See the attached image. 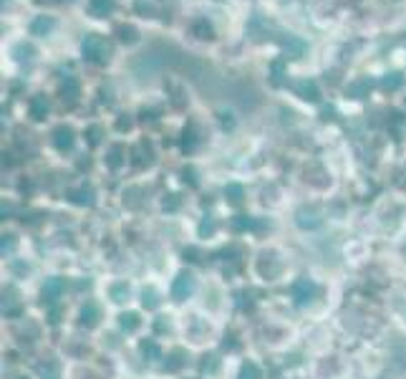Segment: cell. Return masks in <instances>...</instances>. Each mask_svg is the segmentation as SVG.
<instances>
[{
    "label": "cell",
    "instance_id": "83f0119b",
    "mask_svg": "<svg viewBox=\"0 0 406 379\" xmlns=\"http://www.w3.org/2000/svg\"><path fill=\"white\" fill-rule=\"evenodd\" d=\"M182 174H184V182H187V180H190V185H195V182H197V180H195V169H192V167H190V169H184Z\"/></svg>",
    "mask_w": 406,
    "mask_h": 379
},
{
    "label": "cell",
    "instance_id": "2e32d148",
    "mask_svg": "<svg viewBox=\"0 0 406 379\" xmlns=\"http://www.w3.org/2000/svg\"><path fill=\"white\" fill-rule=\"evenodd\" d=\"M116 36H119L121 43H136V38H139L134 25H119V28H116Z\"/></svg>",
    "mask_w": 406,
    "mask_h": 379
},
{
    "label": "cell",
    "instance_id": "d4e9b609",
    "mask_svg": "<svg viewBox=\"0 0 406 379\" xmlns=\"http://www.w3.org/2000/svg\"><path fill=\"white\" fill-rule=\"evenodd\" d=\"M240 379H258V367L255 364H245L242 372H240Z\"/></svg>",
    "mask_w": 406,
    "mask_h": 379
},
{
    "label": "cell",
    "instance_id": "44dd1931",
    "mask_svg": "<svg viewBox=\"0 0 406 379\" xmlns=\"http://www.w3.org/2000/svg\"><path fill=\"white\" fill-rule=\"evenodd\" d=\"M134 8L146 18V15H154V0H136Z\"/></svg>",
    "mask_w": 406,
    "mask_h": 379
},
{
    "label": "cell",
    "instance_id": "8992f818",
    "mask_svg": "<svg viewBox=\"0 0 406 379\" xmlns=\"http://www.w3.org/2000/svg\"><path fill=\"white\" fill-rule=\"evenodd\" d=\"M313 294H316V286H313V281H308V278H300V281L293 286V296H295V301L298 303L310 301Z\"/></svg>",
    "mask_w": 406,
    "mask_h": 379
},
{
    "label": "cell",
    "instance_id": "6da1fadb",
    "mask_svg": "<svg viewBox=\"0 0 406 379\" xmlns=\"http://www.w3.org/2000/svg\"><path fill=\"white\" fill-rule=\"evenodd\" d=\"M81 53H83L86 61L101 66V64H106L111 59V43L104 36H99V33H88L83 38V43H81Z\"/></svg>",
    "mask_w": 406,
    "mask_h": 379
},
{
    "label": "cell",
    "instance_id": "d6986e66",
    "mask_svg": "<svg viewBox=\"0 0 406 379\" xmlns=\"http://www.w3.org/2000/svg\"><path fill=\"white\" fill-rule=\"evenodd\" d=\"M13 53H15V59H18V61H23V59H30V56L36 53V48H33L30 43H18Z\"/></svg>",
    "mask_w": 406,
    "mask_h": 379
},
{
    "label": "cell",
    "instance_id": "ffe728a7",
    "mask_svg": "<svg viewBox=\"0 0 406 379\" xmlns=\"http://www.w3.org/2000/svg\"><path fill=\"white\" fill-rule=\"evenodd\" d=\"M136 326H139V316L136 313H121V329L134 331Z\"/></svg>",
    "mask_w": 406,
    "mask_h": 379
},
{
    "label": "cell",
    "instance_id": "ac0fdd59",
    "mask_svg": "<svg viewBox=\"0 0 406 379\" xmlns=\"http://www.w3.org/2000/svg\"><path fill=\"white\" fill-rule=\"evenodd\" d=\"M96 316H99V311H96L93 303H88V306L81 311V321H83L86 326H93V324H96Z\"/></svg>",
    "mask_w": 406,
    "mask_h": 379
},
{
    "label": "cell",
    "instance_id": "52a82bcc",
    "mask_svg": "<svg viewBox=\"0 0 406 379\" xmlns=\"http://www.w3.org/2000/svg\"><path fill=\"white\" fill-rule=\"evenodd\" d=\"M114 8H116L114 0H88V13L93 18H106L114 13Z\"/></svg>",
    "mask_w": 406,
    "mask_h": 379
},
{
    "label": "cell",
    "instance_id": "9c48e42d",
    "mask_svg": "<svg viewBox=\"0 0 406 379\" xmlns=\"http://www.w3.org/2000/svg\"><path fill=\"white\" fill-rule=\"evenodd\" d=\"M46 114H48V99L46 96H33L30 99V116L36 122H41Z\"/></svg>",
    "mask_w": 406,
    "mask_h": 379
},
{
    "label": "cell",
    "instance_id": "cb8c5ba5",
    "mask_svg": "<svg viewBox=\"0 0 406 379\" xmlns=\"http://www.w3.org/2000/svg\"><path fill=\"white\" fill-rule=\"evenodd\" d=\"M86 137H88V144L96 147V144L101 142V129H99V127H91V129L86 132Z\"/></svg>",
    "mask_w": 406,
    "mask_h": 379
},
{
    "label": "cell",
    "instance_id": "277c9868",
    "mask_svg": "<svg viewBox=\"0 0 406 379\" xmlns=\"http://www.w3.org/2000/svg\"><path fill=\"white\" fill-rule=\"evenodd\" d=\"M280 46H283V51L288 53L285 59H300V56L305 53V43H303L300 38H295V36L283 38V41H280Z\"/></svg>",
    "mask_w": 406,
    "mask_h": 379
},
{
    "label": "cell",
    "instance_id": "4316f807",
    "mask_svg": "<svg viewBox=\"0 0 406 379\" xmlns=\"http://www.w3.org/2000/svg\"><path fill=\"white\" fill-rule=\"evenodd\" d=\"M237 218H240V220H235V223H232V225L237 227V230H240V227H245V225H250V220H247V215H237Z\"/></svg>",
    "mask_w": 406,
    "mask_h": 379
},
{
    "label": "cell",
    "instance_id": "603a6c76",
    "mask_svg": "<svg viewBox=\"0 0 406 379\" xmlns=\"http://www.w3.org/2000/svg\"><path fill=\"white\" fill-rule=\"evenodd\" d=\"M73 200L81 202V205H91V202H93V192H91V190H78V195H76Z\"/></svg>",
    "mask_w": 406,
    "mask_h": 379
},
{
    "label": "cell",
    "instance_id": "5b68a950",
    "mask_svg": "<svg viewBox=\"0 0 406 379\" xmlns=\"http://www.w3.org/2000/svg\"><path fill=\"white\" fill-rule=\"evenodd\" d=\"M295 94L300 99H305V101H318L321 99V91H318L316 81H308V78H303V81L295 83Z\"/></svg>",
    "mask_w": 406,
    "mask_h": 379
},
{
    "label": "cell",
    "instance_id": "484cf974",
    "mask_svg": "<svg viewBox=\"0 0 406 379\" xmlns=\"http://www.w3.org/2000/svg\"><path fill=\"white\" fill-rule=\"evenodd\" d=\"M195 139H197V137H195V132H192V129H184L182 147H184V150H195Z\"/></svg>",
    "mask_w": 406,
    "mask_h": 379
},
{
    "label": "cell",
    "instance_id": "9a60e30c",
    "mask_svg": "<svg viewBox=\"0 0 406 379\" xmlns=\"http://www.w3.org/2000/svg\"><path fill=\"white\" fill-rule=\"evenodd\" d=\"M368 91H371V81H368V78H358L356 83L348 86V94H351L353 99H363V96H368Z\"/></svg>",
    "mask_w": 406,
    "mask_h": 379
},
{
    "label": "cell",
    "instance_id": "7a4b0ae2",
    "mask_svg": "<svg viewBox=\"0 0 406 379\" xmlns=\"http://www.w3.org/2000/svg\"><path fill=\"white\" fill-rule=\"evenodd\" d=\"M192 288H195V278H192L190 273H179L177 281H174V286H172V296H174L177 301H184V299L192 294Z\"/></svg>",
    "mask_w": 406,
    "mask_h": 379
},
{
    "label": "cell",
    "instance_id": "ba28073f",
    "mask_svg": "<svg viewBox=\"0 0 406 379\" xmlns=\"http://www.w3.org/2000/svg\"><path fill=\"white\" fill-rule=\"evenodd\" d=\"M53 28H56V20H53L51 15H38V18L30 23V33H33V36H48Z\"/></svg>",
    "mask_w": 406,
    "mask_h": 379
},
{
    "label": "cell",
    "instance_id": "7402d4cb",
    "mask_svg": "<svg viewBox=\"0 0 406 379\" xmlns=\"http://www.w3.org/2000/svg\"><path fill=\"white\" fill-rule=\"evenodd\" d=\"M121 154H124L121 147H111V152H109V167H119L121 164Z\"/></svg>",
    "mask_w": 406,
    "mask_h": 379
},
{
    "label": "cell",
    "instance_id": "7c38bea8",
    "mask_svg": "<svg viewBox=\"0 0 406 379\" xmlns=\"http://www.w3.org/2000/svg\"><path fill=\"white\" fill-rule=\"evenodd\" d=\"M64 288H66V281H64V278H53V281H48V283L43 286V296H46L48 301H53V299L61 296Z\"/></svg>",
    "mask_w": 406,
    "mask_h": 379
},
{
    "label": "cell",
    "instance_id": "30bf717a",
    "mask_svg": "<svg viewBox=\"0 0 406 379\" xmlns=\"http://www.w3.org/2000/svg\"><path fill=\"white\" fill-rule=\"evenodd\" d=\"M192 33H195L200 41H209V38H214V31H212V25L207 23V18H197V20L192 23Z\"/></svg>",
    "mask_w": 406,
    "mask_h": 379
},
{
    "label": "cell",
    "instance_id": "f1b7e54d",
    "mask_svg": "<svg viewBox=\"0 0 406 379\" xmlns=\"http://www.w3.org/2000/svg\"><path fill=\"white\" fill-rule=\"evenodd\" d=\"M116 127H119L121 132H124V129H132V119H129V116H127V119H119V124H116Z\"/></svg>",
    "mask_w": 406,
    "mask_h": 379
},
{
    "label": "cell",
    "instance_id": "8fae6325",
    "mask_svg": "<svg viewBox=\"0 0 406 379\" xmlns=\"http://www.w3.org/2000/svg\"><path fill=\"white\" fill-rule=\"evenodd\" d=\"M76 96H78V81L73 76H66V81H61V99L76 101Z\"/></svg>",
    "mask_w": 406,
    "mask_h": 379
},
{
    "label": "cell",
    "instance_id": "4fadbf2b",
    "mask_svg": "<svg viewBox=\"0 0 406 379\" xmlns=\"http://www.w3.org/2000/svg\"><path fill=\"white\" fill-rule=\"evenodd\" d=\"M379 83H381V89H384V91H396V89H401V86H404V76L399 74V71H391V74L384 76Z\"/></svg>",
    "mask_w": 406,
    "mask_h": 379
},
{
    "label": "cell",
    "instance_id": "3957f363",
    "mask_svg": "<svg viewBox=\"0 0 406 379\" xmlns=\"http://www.w3.org/2000/svg\"><path fill=\"white\" fill-rule=\"evenodd\" d=\"M53 144H56V150L66 152L73 147V129L66 127V124H61V127H56V132H53Z\"/></svg>",
    "mask_w": 406,
    "mask_h": 379
},
{
    "label": "cell",
    "instance_id": "5bb4252c",
    "mask_svg": "<svg viewBox=\"0 0 406 379\" xmlns=\"http://www.w3.org/2000/svg\"><path fill=\"white\" fill-rule=\"evenodd\" d=\"M270 81H272V86H283L285 83V59H277V61H272L270 64Z\"/></svg>",
    "mask_w": 406,
    "mask_h": 379
},
{
    "label": "cell",
    "instance_id": "e0dca14e",
    "mask_svg": "<svg viewBox=\"0 0 406 379\" xmlns=\"http://www.w3.org/2000/svg\"><path fill=\"white\" fill-rule=\"evenodd\" d=\"M225 195H227V200H230L232 205H240V200H242V187H240V185H227V187H225Z\"/></svg>",
    "mask_w": 406,
    "mask_h": 379
}]
</instances>
